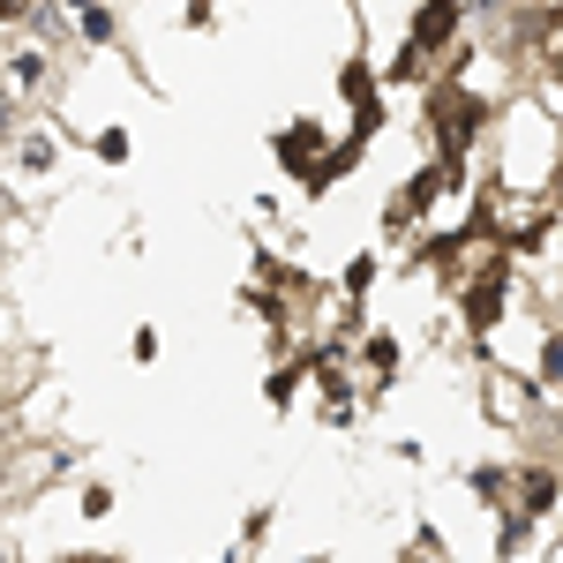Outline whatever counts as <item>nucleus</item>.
<instances>
[{
  "label": "nucleus",
  "instance_id": "1",
  "mask_svg": "<svg viewBox=\"0 0 563 563\" xmlns=\"http://www.w3.org/2000/svg\"><path fill=\"white\" fill-rule=\"evenodd\" d=\"M0 563H563V0H0Z\"/></svg>",
  "mask_w": 563,
  "mask_h": 563
}]
</instances>
